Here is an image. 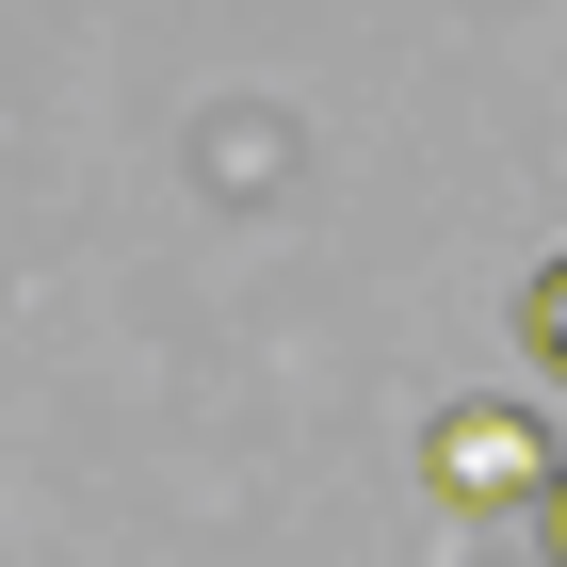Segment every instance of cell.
I'll use <instances>...</instances> for the list:
<instances>
[{"instance_id":"obj_1","label":"cell","mask_w":567,"mask_h":567,"mask_svg":"<svg viewBox=\"0 0 567 567\" xmlns=\"http://www.w3.org/2000/svg\"><path fill=\"white\" fill-rule=\"evenodd\" d=\"M437 486L454 503H551V437L519 405H437Z\"/></svg>"},{"instance_id":"obj_2","label":"cell","mask_w":567,"mask_h":567,"mask_svg":"<svg viewBox=\"0 0 567 567\" xmlns=\"http://www.w3.org/2000/svg\"><path fill=\"white\" fill-rule=\"evenodd\" d=\"M519 324H535V357H551V373H567V244H551V260L519 276Z\"/></svg>"},{"instance_id":"obj_3","label":"cell","mask_w":567,"mask_h":567,"mask_svg":"<svg viewBox=\"0 0 567 567\" xmlns=\"http://www.w3.org/2000/svg\"><path fill=\"white\" fill-rule=\"evenodd\" d=\"M551 551H567V454H551Z\"/></svg>"}]
</instances>
